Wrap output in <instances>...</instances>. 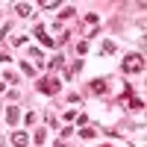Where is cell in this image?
I'll list each match as a JSON object with an SVG mask.
<instances>
[{
  "label": "cell",
  "mask_w": 147,
  "mask_h": 147,
  "mask_svg": "<svg viewBox=\"0 0 147 147\" xmlns=\"http://www.w3.org/2000/svg\"><path fill=\"white\" fill-rule=\"evenodd\" d=\"M121 68H124L127 74H141V71H144V56H141V53H132V56L124 59V65H121Z\"/></svg>",
  "instance_id": "cell-1"
},
{
  "label": "cell",
  "mask_w": 147,
  "mask_h": 147,
  "mask_svg": "<svg viewBox=\"0 0 147 147\" xmlns=\"http://www.w3.org/2000/svg\"><path fill=\"white\" fill-rule=\"evenodd\" d=\"M35 88H38V91H44V94H59L62 82H59L56 77H41L38 82H35Z\"/></svg>",
  "instance_id": "cell-2"
},
{
  "label": "cell",
  "mask_w": 147,
  "mask_h": 147,
  "mask_svg": "<svg viewBox=\"0 0 147 147\" xmlns=\"http://www.w3.org/2000/svg\"><path fill=\"white\" fill-rule=\"evenodd\" d=\"M35 35H38V41H41L44 47H53V44H56V41H53V35H47L44 27H35Z\"/></svg>",
  "instance_id": "cell-3"
},
{
  "label": "cell",
  "mask_w": 147,
  "mask_h": 147,
  "mask_svg": "<svg viewBox=\"0 0 147 147\" xmlns=\"http://www.w3.org/2000/svg\"><path fill=\"white\" fill-rule=\"evenodd\" d=\"M12 144H15V147H27L30 136H27V132H15V136H12Z\"/></svg>",
  "instance_id": "cell-4"
},
{
  "label": "cell",
  "mask_w": 147,
  "mask_h": 147,
  "mask_svg": "<svg viewBox=\"0 0 147 147\" xmlns=\"http://www.w3.org/2000/svg\"><path fill=\"white\" fill-rule=\"evenodd\" d=\"M18 118H21V112H18V106H9V109H6V121H9L12 127H15V124H18Z\"/></svg>",
  "instance_id": "cell-5"
},
{
  "label": "cell",
  "mask_w": 147,
  "mask_h": 147,
  "mask_svg": "<svg viewBox=\"0 0 147 147\" xmlns=\"http://www.w3.org/2000/svg\"><path fill=\"white\" fill-rule=\"evenodd\" d=\"M15 12H18L21 18H30V15H32V9H30V3H18V6H15Z\"/></svg>",
  "instance_id": "cell-6"
},
{
  "label": "cell",
  "mask_w": 147,
  "mask_h": 147,
  "mask_svg": "<svg viewBox=\"0 0 147 147\" xmlns=\"http://www.w3.org/2000/svg\"><path fill=\"white\" fill-rule=\"evenodd\" d=\"M91 91H94V94H103V91H106V80H94V82H91Z\"/></svg>",
  "instance_id": "cell-7"
},
{
  "label": "cell",
  "mask_w": 147,
  "mask_h": 147,
  "mask_svg": "<svg viewBox=\"0 0 147 147\" xmlns=\"http://www.w3.org/2000/svg\"><path fill=\"white\" fill-rule=\"evenodd\" d=\"M21 71H24V74H27V77H32V74H35V68H32L30 62H21Z\"/></svg>",
  "instance_id": "cell-8"
},
{
  "label": "cell",
  "mask_w": 147,
  "mask_h": 147,
  "mask_svg": "<svg viewBox=\"0 0 147 147\" xmlns=\"http://www.w3.org/2000/svg\"><path fill=\"white\" fill-rule=\"evenodd\" d=\"M94 132H97V129H91V127H85V129H80V136H82V138H91Z\"/></svg>",
  "instance_id": "cell-9"
},
{
  "label": "cell",
  "mask_w": 147,
  "mask_h": 147,
  "mask_svg": "<svg viewBox=\"0 0 147 147\" xmlns=\"http://www.w3.org/2000/svg\"><path fill=\"white\" fill-rule=\"evenodd\" d=\"M129 106H132V109H141V106H144V100H141V97H132Z\"/></svg>",
  "instance_id": "cell-10"
},
{
  "label": "cell",
  "mask_w": 147,
  "mask_h": 147,
  "mask_svg": "<svg viewBox=\"0 0 147 147\" xmlns=\"http://www.w3.org/2000/svg\"><path fill=\"white\" fill-rule=\"evenodd\" d=\"M77 50H80V56H82V53H88V41H80V44H77Z\"/></svg>",
  "instance_id": "cell-11"
},
{
  "label": "cell",
  "mask_w": 147,
  "mask_h": 147,
  "mask_svg": "<svg viewBox=\"0 0 147 147\" xmlns=\"http://www.w3.org/2000/svg\"><path fill=\"white\" fill-rule=\"evenodd\" d=\"M3 62H9V56H6V53H0V65H3Z\"/></svg>",
  "instance_id": "cell-12"
},
{
  "label": "cell",
  "mask_w": 147,
  "mask_h": 147,
  "mask_svg": "<svg viewBox=\"0 0 147 147\" xmlns=\"http://www.w3.org/2000/svg\"><path fill=\"white\" fill-rule=\"evenodd\" d=\"M3 35H6V27H3V30H0V38H3Z\"/></svg>",
  "instance_id": "cell-13"
},
{
  "label": "cell",
  "mask_w": 147,
  "mask_h": 147,
  "mask_svg": "<svg viewBox=\"0 0 147 147\" xmlns=\"http://www.w3.org/2000/svg\"><path fill=\"white\" fill-rule=\"evenodd\" d=\"M3 88H6V85H3V82H0V91H3Z\"/></svg>",
  "instance_id": "cell-14"
},
{
  "label": "cell",
  "mask_w": 147,
  "mask_h": 147,
  "mask_svg": "<svg viewBox=\"0 0 147 147\" xmlns=\"http://www.w3.org/2000/svg\"><path fill=\"white\" fill-rule=\"evenodd\" d=\"M56 147H65V144H56Z\"/></svg>",
  "instance_id": "cell-15"
}]
</instances>
